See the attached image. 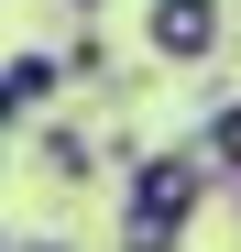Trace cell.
<instances>
[{"label": "cell", "instance_id": "6da1fadb", "mask_svg": "<svg viewBox=\"0 0 241 252\" xmlns=\"http://www.w3.org/2000/svg\"><path fill=\"white\" fill-rule=\"evenodd\" d=\"M209 187H219L209 143H153L120 176V252H186V220H197Z\"/></svg>", "mask_w": 241, "mask_h": 252}, {"label": "cell", "instance_id": "7a4b0ae2", "mask_svg": "<svg viewBox=\"0 0 241 252\" xmlns=\"http://www.w3.org/2000/svg\"><path fill=\"white\" fill-rule=\"evenodd\" d=\"M230 44V0H143V55L153 66H209Z\"/></svg>", "mask_w": 241, "mask_h": 252}, {"label": "cell", "instance_id": "3957f363", "mask_svg": "<svg viewBox=\"0 0 241 252\" xmlns=\"http://www.w3.org/2000/svg\"><path fill=\"white\" fill-rule=\"evenodd\" d=\"M99 154H110V143H88L77 121H44V132H33V176H44V187H88Z\"/></svg>", "mask_w": 241, "mask_h": 252}, {"label": "cell", "instance_id": "277c9868", "mask_svg": "<svg viewBox=\"0 0 241 252\" xmlns=\"http://www.w3.org/2000/svg\"><path fill=\"white\" fill-rule=\"evenodd\" d=\"M55 99H66V55L22 44V55H11V88H0V110H11V121H44Z\"/></svg>", "mask_w": 241, "mask_h": 252}, {"label": "cell", "instance_id": "5b68a950", "mask_svg": "<svg viewBox=\"0 0 241 252\" xmlns=\"http://www.w3.org/2000/svg\"><path fill=\"white\" fill-rule=\"evenodd\" d=\"M197 143H209V164H219V197L241 208V99H219V110H209V132H197Z\"/></svg>", "mask_w": 241, "mask_h": 252}, {"label": "cell", "instance_id": "8992f818", "mask_svg": "<svg viewBox=\"0 0 241 252\" xmlns=\"http://www.w3.org/2000/svg\"><path fill=\"white\" fill-rule=\"evenodd\" d=\"M66 77H77V88H110V44H99V33H66Z\"/></svg>", "mask_w": 241, "mask_h": 252}, {"label": "cell", "instance_id": "52a82bcc", "mask_svg": "<svg viewBox=\"0 0 241 252\" xmlns=\"http://www.w3.org/2000/svg\"><path fill=\"white\" fill-rule=\"evenodd\" d=\"M11 252H77V241H44V230H22V241H11Z\"/></svg>", "mask_w": 241, "mask_h": 252}, {"label": "cell", "instance_id": "ba28073f", "mask_svg": "<svg viewBox=\"0 0 241 252\" xmlns=\"http://www.w3.org/2000/svg\"><path fill=\"white\" fill-rule=\"evenodd\" d=\"M66 11H77V22H88V11H99V0H66Z\"/></svg>", "mask_w": 241, "mask_h": 252}]
</instances>
